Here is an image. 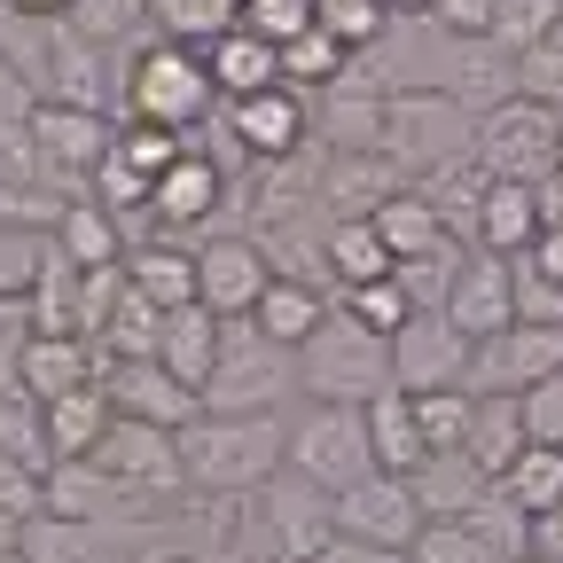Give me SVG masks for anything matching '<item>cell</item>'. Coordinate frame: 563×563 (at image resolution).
Wrapping results in <instances>:
<instances>
[{
    "instance_id": "cell-1",
    "label": "cell",
    "mask_w": 563,
    "mask_h": 563,
    "mask_svg": "<svg viewBox=\"0 0 563 563\" xmlns=\"http://www.w3.org/2000/svg\"><path fill=\"white\" fill-rule=\"evenodd\" d=\"M180 477L211 501H235V493H258L274 470H282V415H211L196 407L180 431Z\"/></svg>"
},
{
    "instance_id": "cell-2",
    "label": "cell",
    "mask_w": 563,
    "mask_h": 563,
    "mask_svg": "<svg viewBox=\"0 0 563 563\" xmlns=\"http://www.w3.org/2000/svg\"><path fill=\"white\" fill-rule=\"evenodd\" d=\"M298 384L313 399H344V407H368L376 391H391V336L361 329L344 306H329L298 344Z\"/></svg>"
},
{
    "instance_id": "cell-3",
    "label": "cell",
    "mask_w": 563,
    "mask_h": 563,
    "mask_svg": "<svg viewBox=\"0 0 563 563\" xmlns=\"http://www.w3.org/2000/svg\"><path fill=\"white\" fill-rule=\"evenodd\" d=\"M298 384L290 344L258 336L251 321H220V352H211V376L196 384V407L211 415H274Z\"/></svg>"
},
{
    "instance_id": "cell-4",
    "label": "cell",
    "mask_w": 563,
    "mask_h": 563,
    "mask_svg": "<svg viewBox=\"0 0 563 563\" xmlns=\"http://www.w3.org/2000/svg\"><path fill=\"white\" fill-rule=\"evenodd\" d=\"M211 110H220V87H211V70H203V47H188V40H141L133 47V63H125V118L188 133Z\"/></svg>"
},
{
    "instance_id": "cell-5",
    "label": "cell",
    "mask_w": 563,
    "mask_h": 563,
    "mask_svg": "<svg viewBox=\"0 0 563 563\" xmlns=\"http://www.w3.org/2000/svg\"><path fill=\"white\" fill-rule=\"evenodd\" d=\"M555 125L563 110L555 102H532V95H501V102H485L470 118V165L485 180H525L540 188L555 173Z\"/></svg>"
},
{
    "instance_id": "cell-6",
    "label": "cell",
    "mask_w": 563,
    "mask_h": 563,
    "mask_svg": "<svg viewBox=\"0 0 563 563\" xmlns=\"http://www.w3.org/2000/svg\"><path fill=\"white\" fill-rule=\"evenodd\" d=\"M470 102L446 95V87H415V95H391L376 102V150L391 165H446V157H470Z\"/></svg>"
},
{
    "instance_id": "cell-7",
    "label": "cell",
    "mask_w": 563,
    "mask_h": 563,
    "mask_svg": "<svg viewBox=\"0 0 563 563\" xmlns=\"http://www.w3.org/2000/svg\"><path fill=\"white\" fill-rule=\"evenodd\" d=\"M282 470L313 477L321 493H336V485H352V477H368V470H376L368 415L344 407V399H313V415L282 422Z\"/></svg>"
},
{
    "instance_id": "cell-8",
    "label": "cell",
    "mask_w": 563,
    "mask_h": 563,
    "mask_svg": "<svg viewBox=\"0 0 563 563\" xmlns=\"http://www.w3.org/2000/svg\"><path fill=\"white\" fill-rule=\"evenodd\" d=\"M24 133H32V165H40V180L55 188V196H87V173L110 157V118L102 110H79V102H32V118H24Z\"/></svg>"
},
{
    "instance_id": "cell-9",
    "label": "cell",
    "mask_w": 563,
    "mask_h": 563,
    "mask_svg": "<svg viewBox=\"0 0 563 563\" xmlns=\"http://www.w3.org/2000/svg\"><path fill=\"white\" fill-rule=\"evenodd\" d=\"M555 361H563V321H501V329L470 336L462 391H525Z\"/></svg>"
},
{
    "instance_id": "cell-10",
    "label": "cell",
    "mask_w": 563,
    "mask_h": 563,
    "mask_svg": "<svg viewBox=\"0 0 563 563\" xmlns=\"http://www.w3.org/2000/svg\"><path fill=\"white\" fill-rule=\"evenodd\" d=\"M87 462H102L110 477H125L141 501H173V493H188L173 431H165V422H141V415H118V407H110V422H102V439H95Z\"/></svg>"
},
{
    "instance_id": "cell-11",
    "label": "cell",
    "mask_w": 563,
    "mask_h": 563,
    "mask_svg": "<svg viewBox=\"0 0 563 563\" xmlns=\"http://www.w3.org/2000/svg\"><path fill=\"white\" fill-rule=\"evenodd\" d=\"M415 525H422V509H415L407 477H391V470H368V477H352V485H336V493H329V532H344V540H384V548H407V540H415Z\"/></svg>"
},
{
    "instance_id": "cell-12",
    "label": "cell",
    "mask_w": 563,
    "mask_h": 563,
    "mask_svg": "<svg viewBox=\"0 0 563 563\" xmlns=\"http://www.w3.org/2000/svg\"><path fill=\"white\" fill-rule=\"evenodd\" d=\"M462 361H470V336H462L439 306H415V313L391 329V384H399V391L462 384Z\"/></svg>"
},
{
    "instance_id": "cell-13",
    "label": "cell",
    "mask_w": 563,
    "mask_h": 563,
    "mask_svg": "<svg viewBox=\"0 0 563 563\" xmlns=\"http://www.w3.org/2000/svg\"><path fill=\"white\" fill-rule=\"evenodd\" d=\"M274 282V258L251 243V235H211L196 251V298L220 313V321H243L258 306V290Z\"/></svg>"
},
{
    "instance_id": "cell-14",
    "label": "cell",
    "mask_w": 563,
    "mask_h": 563,
    "mask_svg": "<svg viewBox=\"0 0 563 563\" xmlns=\"http://www.w3.org/2000/svg\"><path fill=\"white\" fill-rule=\"evenodd\" d=\"M220 118H228V133L243 141V150L266 157V165H282V157H298V150H306V102H298V87L235 95V102H220Z\"/></svg>"
},
{
    "instance_id": "cell-15",
    "label": "cell",
    "mask_w": 563,
    "mask_h": 563,
    "mask_svg": "<svg viewBox=\"0 0 563 563\" xmlns=\"http://www.w3.org/2000/svg\"><path fill=\"white\" fill-rule=\"evenodd\" d=\"M95 384H102V399L118 407V415H141V422H165V431H180V422L196 415V391L188 384H173L150 352H133V361H102L95 368Z\"/></svg>"
},
{
    "instance_id": "cell-16",
    "label": "cell",
    "mask_w": 563,
    "mask_h": 563,
    "mask_svg": "<svg viewBox=\"0 0 563 563\" xmlns=\"http://www.w3.org/2000/svg\"><path fill=\"white\" fill-rule=\"evenodd\" d=\"M258 509H266V532L282 540V555L290 563H313V548L329 540V493L298 470H274L258 485Z\"/></svg>"
},
{
    "instance_id": "cell-17",
    "label": "cell",
    "mask_w": 563,
    "mask_h": 563,
    "mask_svg": "<svg viewBox=\"0 0 563 563\" xmlns=\"http://www.w3.org/2000/svg\"><path fill=\"white\" fill-rule=\"evenodd\" d=\"M462 336H485V329H501V321H517L509 313V258L501 251H462V266H454V282H446V306H439Z\"/></svg>"
},
{
    "instance_id": "cell-18",
    "label": "cell",
    "mask_w": 563,
    "mask_h": 563,
    "mask_svg": "<svg viewBox=\"0 0 563 563\" xmlns=\"http://www.w3.org/2000/svg\"><path fill=\"white\" fill-rule=\"evenodd\" d=\"M220 196H228V173L211 165V157H196V150H180L157 180H150V220L173 235V228H203L211 211H220Z\"/></svg>"
},
{
    "instance_id": "cell-19",
    "label": "cell",
    "mask_w": 563,
    "mask_h": 563,
    "mask_svg": "<svg viewBox=\"0 0 563 563\" xmlns=\"http://www.w3.org/2000/svg\"><path fill=\"white\" fill-rule=\"evenodd\" d=\"M95 368H102L95 336H79V329H24V368H16V384H24L32 399L79 391V384H95Z\"/></svg>"
},
{
    "instance_id": "cell-20",
    "label": "cell",
    "mask_w": 563,
    "mask_h": 563,
    "mask_svg": "<svg viewBox=\"0 0 563 563\" xmlns=\"http://www.w3.org/2000/svg\"><path fill=\"white\" fill-rule=\"evenodd\" d=\"M102 87H110V47L87 40V32H70V24L55 16V24H47V79H40V95H47V102L102 110Z\"/></svg>"
},
{
    "instance_id": "cell-21",
    "label": "cell",
    "mask_w": 563,
    "mask_h": 563,
    "mask_svg": "<svg viewBox=\"0 0 563 563\" xmlns=\"http://www.w3.org/2000/svg\"><path fill=\"white\" fill-rule=\"evenodd\" d=\"M211 352H220V313H211L203 298H188V306H165V321H157V352L150 361L173 376V384H203L211 376Z\"/></svg>"
},
{
    "instance_id": "cell-22",
    "label": "cell",
    "mask_w": 563,
    "mask_h": 563,
    "mask_svg": "<svg viewBox=\"0 0 563 563\" xmlns=\"http://www.w3.org/2000/svg\"><path fill=\"white\" fill-rule=\"evenodd\" d=\"M203 70H211V87H220V102L258 95V87H282V55L251 24H228L220 40H203Z\"/></svg>"
},
{
    "instance_id": "cell-23",
    "label": "cell",
    "mask_w": 563,
    "mask_h": 563,
    "mask_svg": "<svg viewBox=\"0 0 563 563\" xmlns=\"http://www.w3.org/2000/svg\"><path fill=\"white\" fill-rule=\"evenodd\" d=\"M47 243H55L70 266H79V274H87V266H118V258H125V228H118V211H110V203H95V196H63Z\"/></svg>"
},
{
    "instance_id": "cell-24",
    "label": "cell",
    "mask_w": 563,
    "mask_h": 563,
    "mask_svg": "<svg viewBox=\"0 0 563 563\" xmlns=\"http://www.w3.org/2000/svg\"><path fill=\"white\" fill-rule=\"evenodd\" d=\"M540 235V188H525V180H485V196H477V220H470V243L477 251H525Z\"/></svg>"
},
{
    "instance_id": "cell-25",
    "label": "cell",
    "mask_w": 563,
    "mask_h": 563,
    "mask_svg": "<svg viewBox=\"0 0 563 563\" xmlns=\"http://www.w3.org/2000/svg\"><path fill=\"white\" fill-rule=\"evenodd\" d=\"M485 485H493V477H485L462 446H431V454L407 470V493H415V509H422V517H462Z\"/></svg>"
},
{
    "instance_id": "cell-26",
    "label": "cell",
    "mask_w": 563,
    "mask_h": 563,
    "mask_svg": "<svg viewBox=\"0 0 563 563\" xmlns=\"http://www.w3.org/2000/svg\"><path fill=\"white\" fill-rule=\"evenodd\" d=\"M329 313V282H298V274H274L266 290H258V306L243 313L258 336H274V344H298L313 321Z\"/></svg>"
},
{
    "instance_id": "cell-27",
    "label": "cell",
    "mask_w": 563,
    "mask_h": 563,
    "mask_svg": "<svg viewBox=\"0 0 563 563\" xmlns=\"http://www.w3.org/2000/svg\"><path fill=\"white\" fill-rule=\"evenodd\" d=\"M525 446V415H517V391H470V431H462V454L501 477V462Z\"/></svg>"
},
{
    "instance_id": "cell-28",
    "label": "cell",
    "mask_w": 563,
    "mask_h": 563,
    "mask_svg": "<svg viewBox=\"0 0 563 563\" xmlns=\"http://www.w3.org/2000/svg\"><path fill=\"white\" fill-rule=\"evenodd\" d=\"M368 228L384 235V251H391V258L446 243V220H439L431 203H422V188H415V180H407V188H384V196L368 203ZM454 243H462V235H454Z\"/></svg>"
},
{
    "instance_id": "cell-29",
    "label": "cell",
    "mask_w": 563,
    "mask_h": 563,
    "mask_svg": "<svg viewBox=\"0 0 563 563\" xmlns=\"http://www.w3.org/2000/svg\"><path fill=\"white\" fill-rule=\"evenodd\" d=\"M321 258H329V290L391 274V251H384V235L368 228V211H336V220L321 228Z\"/></svg>"
},
{
    "instance_id": "cell-30",
    "label": "cell",
    "mask_w": 563,
    "mask_h": 563,
    "mask_svg": "<svg viewBox=\"0 0 563 563\" xmlns=\"http://www.w3.org/2000/svg\"><path fill=\"white\" fill-rule=\"evenodd\" d=\"M40 415H47V462H70V454H95L102 422H110V399H102V384H79V391L40 399Z\"/></svg>"
},
{
    "instance_id": "cell-31",
    "label": "cell",
    "mask_w": 563,
    "mask_h": 563,
    "mask_svg": "<svg viewBox=\"0 0 563 563\" xmlns=\"http://www.w3.org/2000/svg\"><path fill=\"white\" fill-rule=\"evenodd\" d=\"M274 55H282V87H298V95H321V87H336L344 70H352V47L336 32H321V24L274 40Z\"/></svg>"
},
{
    "instance_id": "cell-32",
    "label": "cell",
    "mask_w": 563,
    "mask_h": 563,
    "mask_svg": "<svg viewBox=\"0 0 563 563\" xmlns=\"http://www.w3.org/2000/svg\"><path fill=\"white\" fill-rule=\"evenodd\" d=\"M125 282L150 306H188L196 298V251H173V243H125Z\"/></svg>"
},
{
    "instance_id": "cell-33",
    "label": "cell",
    "mask_w": 563,
    "mask_h": 563,
    "mask_svg": "<svg viewBox=\"0 0 563 563\" xmlns=\"http://www.w3.org/2000/svg\"><path fill=\"white\" fill-rule=\"evenodd\" d=\"M462 525H470V540H477L493 563H525V555H532V517L509 501L501 485H485L477 501L462 509Z\"/></svg>"
},
{
    "instance_id": "cell-34",
    "label": "cell",
    "mask_w": 563,
    "mask_h": 563,
    "mask_svg": "<svg viewBox=\"0 0 563 563\" xmlns=\"http://www.w3.org/2000/svg\"><path fill=\"white\" fill-rule=\"evenodd\" d=\"M368 446H376V470H391V477H407L415 462H422V431H415V399L391 384V391H376L368 407Z\"/></svg>"
},
{
    "instance_id": "cell-35",
    "label": "cell",
    "mask_w": 563,
    "mask_h": 563,
    "mask_svg": "<svg viewBox=\"0 0 563 563\" xmlns=\"http://www.w3.org/2000/svg\"><path fill=\"white\" fill-rule=\"evenodd\" d=\"M509 493V501L525 509V517H540L548 501H563V446H540V439H525L509 462H501V477H493Z\"/></svg>"
},
{
    "instance_id": "cell-36",
    "label": "cell",
    "mask_w": 563,
    "mask_h": 563,
    "mask_svg": "<svg viewBox=\"0 0 563 563\" xmlns=\"http://www.w3.org/2000/svg\"><path fill=\"white\" fill-rule=\"evenodd\" d=\"M462 55H454V87L446 95H462L470 110H485V102H501V95H517V70H509V47H493L485 32L477 40H454Z\"/></svg>"
},
{
    "instance_id": "cell-37",
    "label": "cell",
    "mask_w": 563,
    "mask_h": 563,
    "mask_svg": "<svg viewBox=\"0 0 563 563\" xmlns=\"http://www.w3.org/2000/svg\"><path fill=\"white\" fill-rule=\"evenodd\" d=\"M462 251L470 243H431V251H407V258H391V282H399V298L407 306H446V282H454V266H462Z\"/></svg>"
},
{
    "instance_id": "cell-38",
    "label": "cell",
    "mask_w": 563,
    "mask_h": 563,
    "mask_svg": "<svg viewBox=\"0 0 563 563\" xmlns=\"http://www.w3.org/2000/svg\"><path fill=\"white\" fill-rule=\"evenodd\" d=\"M188 150V133H173V125H150V118H125L118 133H110V157L125 165V173H141V180H157L173 157Z\"/></svg>"
},
{
    "instance_id": "cell-39",
    "label": "cell",
    "mask_w": 563,
    "mask_h": 563,
    "mask_svg": "<svg viewBox=\"0 0 563 563\" xmlns=\"http://www.w3.org/2000/svg\"><path fill=\"white\" fill-rule=\"evenodd\" d=\"M235 16H243V0H150V24H157L165 40H188V47L220 40Z\"/></svg>"
},
{
    "instance_id": "cell-40",
    "label": "cell",
    "mask_w": 563,
    "mask_h": 563,
    "mask_svg": "<svg viewBox=\"0 0 563 563\" xmlns=\"http://www.w3.org/2000/svg\"><path fill=\"white\" fill-rule=\"evenodd\" d=\"M509 70H517V95H532V102H555V110H563V16H555L540 40H525V47L509 55Z\"/></svg>"
},
{
    "instance_id": "cell-41",
    "label": "cell",
    "mask_w": 563,
    "mask_h": 563,
    "mask_svg": "<svg viewBox=\"0 0 563 563\" xmlns=\"http://www.w3.org/2000/svg\"><path fill=\"white\" fill-rule=\"evenodd\" d=\"M63 24L87 32V40H102V47H125V40L150 32V0H70Z\"/></svg>"
},
{
    "instance_id": "cell-42",
    "label": "cell",
    "mask_w": 563,
    "mask_h": 563,
    "mask_svg": "<svg viewBox=\"0 0 563 563\" xmlns=\"http://www.w3.org/2000/svg\"><path fill=\"white\" fill-rule=\"evenodd\" d=\"M407 399H415L422 454H431V446H462V431H470V391L462 384H431V391H407Z\"/></svg>"
},
{
    "instance_id": "cell-43",
    "label": "cell",
    "mask_w": 563,
    "mask_h": 563,
    "mask_svg": "<svg viewBox=\"0 0 563 563\" xmlns=\"http://www.w3.org/2000/svg\"><path fill=\"white\" fill-rule=\"evenodd\" d=\"M0 454H16V462L47 470V415H40V399H32L24 384L0 391Z\"/></svg>"
},
{
    "instance_id": "cell-44",
    "label": "cell",
    "mask_w": 563,
    "mask_h": 563,
    "mask_svg": "<svg viewBox=\"0 0 563 563\" xmlns=\"http://www.w3.org/2000/svg\"><path fill=\"white\" fill-rule=\"evenodd\" d=\"M336 306L352 313V321H361V329H376V336H391L415 306L399 298V282L391 274H376V282H344V290H336Z\"/></svg>"
},
{
    "instance_id": "cell-45",
    "label": "cell",
    "mask_w": 563,
    "mask_h": 563,
    "mask_svg": "<svg viewBox=\"0 0 563 563\" xmlns=\"http://www.w3.org/2000/svg\"><path fill=\"white\" fill-rule=\"evenodd\" d=\"M313 24H321V32H336L352 55H361V47H376V40H384L391 9H384V0H313Z\"/></svg>"
},
{
    "instance_id": "cell-46",
    "label": "cell",
    "mask_w": 563,
    "mask_h": 563,
    "mask_svg": "<svg viewBox=\"0 0 563 563\" xmlns=\"http://www.w3.org/2000/svg\"><path fill=\"white\" fill-rule=\"evenodd\" d=\"M509 313L517 321H563V282L532 266V251H509Z\"/></svg>"
},
{
    "instance_id": "cell-47",
    "label": "cell",
    "mask_w": 563,
    "mask_h": 563,
    "mask_svg": "<svg viewBox=\"0 0 563 563\" xmlns=\"http://www.w3.org/2000/svg\"><path fill=\"white\" fill-rule=\"evenodd\" d=\"M407 563H493V555L470 540L462 517H422L415 540H407Z\"/></svg>"
},
{
    "instance_id": "cell-48",
    "label": "cell",
    "mask_w": 563,
    "mask_h": 563,
    "mask_svg": "<svg viewBox=\"0 0 563 563\" xmlns=\"http://www.w3.org/2000/svg\"><path fill=\"white\" fill-rule=\"evenodd\" d=\"M555 16H563V0H493V16H485V40L517 55V47H525V40H540Z\"/></svg>"
},
{
    "instance_id": "cell-49",
    "label": "cell",
    "mask_w": 563,
    "mask_h": 563,
    "mask_svg": "<svg viewBox=\"0 0 563 563\" xmlns=\"http://www.w3.org/2000/svg\"><path fill=\"white\" fill-rule=\"evenodd\" d=\"M517 415H525V439H540V446H563V361L517 391Z\"/></svg>"
},
{
    "instance_id": "cell-50",
    "label": "cell",
    "mask_w": 563,
    "mask_h": 563,
    "mask_svg": "<svg viewBox=\"0 0 563 563\" xmlns=\"http://www.w3.org/2000/svg\"><path fill=\"white\" fill-rule=\"evenodd\" d=\"M40 477H47V470L0 454V509H9V517H32V509H40Z\"/></svg>"
},
{
    "instance_id": "cell-51",
    "label": "cell",
    "mask_w": 563,
    "mask_h": 563,
    "mask_svg": "<svg viewBox=\"0 0 563 563\" xmlns=\"http://www.w3.org/2000/svg\"><path fill=\"white\" fill-rule=\"evenodd\" d=\"M422 16H431L446 40H477V32H485V16H493V0H431Z\"/></svg>"
},
{
    "instance_id": "cell-52",
    "label": "cell",
    "mask_w": 563,
    "mask_h": 563,
    "mask_svg": "<svg viewBox=\"0 0 563 563\" xmlns=\"http://www.w3.org/2000/svg\"><path fill=\"white\" fill-rule=\"evenodd\" d=\"M313 563H407V548H384V540H344V532H329V540L313 548Z\"/></svg>"
},
{
    "instance_id": "cell-53",
    "label": "cell",
    "mask_w": 563,
    "mask_h": 563,
    "mask_svg": "<svg viewBox=\"0 0 563 563\" xmlns=\"http://www.w3.org/2000/svg\"><path fill=\"white\" fill-rule=\"evenodd\" d=\"M16 368H24V313L0 321V391H16Z\"/></svg>"
},
{
    "instance_id": "cell-54",
    "label": "cell",
    "mask_w": 563,
    "mask_h": 563,
    "mask_svg": "<svg viewBox=\"0 0 563 563\" xmlns=\"http://www.w3.org/2000/svg\"><path fill=\"white\" fill-rule=\"evenodd\" d=\"M525 251H532V266H540L548 282H563V228H540V235H532Z\"/></svg>"
},
{
    "instance_id": "cell-55",
    "label": "cell",
    "mask_w": 563,
    "mask_h": 563,
    "mask_svg": "<svg viewBox=\"0 0 563 563\" xmlns=\"http://www.w3.org/2000/svg\"><path fill=\"white\" fill-rule=\"evenodd\" d=\"M532 555H563V501H548L532 517Z\"/></svg>"
},
{
    "instance_id": "cell-56",
    "label": "cell",
    "mask_w": 563,
    "mask_h": 563,
    "mask_svg": "<svg viewBox=\"0 0 563 563\" xmlns=\"http://www.w3.org/2000/svg\"><path fill=\"white\" fill-rule=\"evenodd\" d=\"M0 9H24V16H63L70 0H0Z\"/></svg>"
},
{
    "instance_id": "cell-57",
    "label": "cell",
    "mask_w": 563,
    "mask_h": 563,
    "mask_svg": "<svg viewBox=\"0 0 563 563\" xmlns=\"http://www.w3.org/2000/svg\"><path fill=\"white\" fill-rule=\"evenodd\" d=\"M384 9H391V16H399V9H407V16H422V9H431V0H384Z\"/></svg>"
},
{
    "instance_id": "cell-58",
    "label": "cell",
    "mask_w": 563,
    "mask_h": 563,
    "mask_svg": "<svg viewBox=\"0 0 563 563\" xmlns=\"http://www.w3.org/2000/svg\"><path fill=\"white\" fill-rule=\"evenodd\" d=\"M141 563H203V555H141Z\"/></svg>"
},
{
    "instance_id": "cell-59",
    "label": "cell",
    "mask_w": 563,
    "mask_h": 563,
    "mask_svg": "<svg viewBox=\"0 0 563 563\" xmlns=\"http://www.w3.org/2000/svg\"><path fill=\"white\" fill-rule=\"evenodd\" d=\"M9 313H24V298H0V321H9Z\"/></svg>"
},
{
    "instance_id": "cell-60",
    "label": "cell",
    "mask_w": 563,
    "mask_h": 563,
    "mask_svg": "<svg viewBox=\"0 0 563 563\" xmlns=\"http://www.w3.org/2000/svg\"><path fill=\"white\" fill-rule=\"evenodd\" d=\"M555 180H563V125H555Z\"/></svg>"
},
{
    "instance_id": "cell-61",
    "label": "cell",
    "mask_w": 563,
    "mask_h": 563,
    "mask_svg": "<svg viewBox=\"0 0 563 563\" xmlns=\"http://www.w3.org/2000/svg\"><path fill=\"white\" fill-rule=\"evenodd\" d=\"M0 563H24V548H0Z\"/></svg>"
},
{
    "instance_id": "cell-62",
    "label": "cell",
    "mask_w": 563,
    "mask_h": 563,
    "mask_svg": "<svg viewBox=\"0 0 563 563\" xmlns=\"http://www.w3.org/2000/svg\"><path fill=\"white\" fill-rule=\"evenodd\" d=\"M525 563H563V555H525Z\"/></svg>"
}]
</instances>
